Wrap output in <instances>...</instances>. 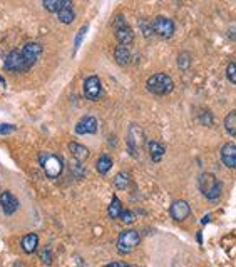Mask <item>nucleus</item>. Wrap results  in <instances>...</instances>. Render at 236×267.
<instances>
[{
    "mask_svg": "<svg viewBox=\"0 0 236 267\" xmlns=\"http://www.w3.org/2000/svg\"><path fill=\"white\" fill-rule=\"evenodd\" d=\"M198 184H200V191L201 194L206 197L208 200L215 202L220 199L221 196V182L216 179V176H213L210 172L201 174L200 179H198Z\"/></svg>",
    "mask_w": 236,
    "mask_h": 267,
    "instance_id": "f257e3e1",
    "label": "nucleus"
},
{
    "mask_svg": "<svg viewBox=\"0 0 236 267\" xmlns=\"http://www.w3.org/2000/svg\"><path fill=\"white\" fill-rule=\"evenodd\" d=\"M146 89L156 95H168L174 90V84L166 73H154L146 82Z\"/></svg>",
    "mask_w": 236,
    "mask_h": 267,
    "instance_id": "f03ea898",
    "label": "nucleus"
},
{
    "mask_svg": "<svg viewBox=\"0 0 236 267\" xmlns=\"http://www.w3.org/2000/svg\"><path fill=\"white\" fill-rule=\"evenodd\" d=\"M113 29H114V35L118 39L119 45H131L134 42V30L129 27V24L126 22L124 15H116V18L113 20Z\"/></svg>",
    "mask_w": 236,
    "mask_h": 267,
    "instance_id": "7ed1b4c3",
    "label": "nucleus"
},
{
    "mask_svg": "<svg viewBox=\"0 0 236 267\" xmlns=\"http://www.w3.org/2000/svg\"><path fill=\"white\" fill-rule=\"evenodd\" d=\"M141 244V236L137 231H134V229H129V231H124L121 232V236L118 237V242H116V246H118V251L121 252V254H129L134 247H137Z\"/></svg>",
    "mask_w": 236,
    "mask_h": 267,
    "instance_id": "20e7f679",
    "label": "nucleus"
},
{
    "mask_svg": "<svg viewBox=\"0 0 236 267\" xmlns=\"http://www.w3.org/2000/svg\"><path fill=\"white\" fill-rule=\"evenodd\" d=\"M40 165L44 167L45 174L47 177L50 179H55L61 176L64 165H62V160L57 157V155H52V154H40Z\"/></svg>",
    "mask_w": 236,
    "mask_h": 267,
    "instance_id": "39448f33",
    "label": "nucleus"
},
{
    "mask_svg": "<svg viewBox=\"0 0 236 267\" xmlns=\"http://www.w3.org/2000/svg\"><path fill=\"white\" fill-rule=\"evenodd\" d=\"M32 66L25 61L20 50H13L5 59V70L8 72H27Z\"/></svg>",
    "mask_w": 236,
    "mask_h": 267,
    "instance_id": "423d86ee",
    "label": "nucleus"
},
{
    "mask_svg": "<svg viewBox=\"0 0 236 267\" xmlns=\"http://www.w3.org/2000/svg\"><path fill=\"white\" fill-rule=\"evenodd\" d=\"M127 144H129V149L134 155H137V152L142 145L146 144V137H144V131L137 126V124H132L129 127V134H127Z\"/></svg>",
    "mask_w": 236,
    "mask_h": 267,
    "instance_id": "0eeeda50",
    "label": "nucleus"
},
{
    "mask_svg": "<svg viewBox=\"0 0 236 267\" xmlns=\"http://www.w3.org/2000/svg\"><path fill=\"white\" fill-rule=\"evenodd\" d=\"M152 30L156 35H159L161 39H171L174 35V22L168 17H156L152 22Z\"/></svg>",
    "mask_w": 236,
    "mask_h": 267,
    "instance_id": "6e6552de",
    "label": "nucleus"
},
{
    "mask_svg": "<svg viewBox=\"0 0 236 267\" xmlns=\"http://www.w3.org/2000/svg\"><path fill=\"white\" fill-rule=\"evenodd\" d=\"M103 94V89H101V82L96 75L87 77L84 80V97L87 100H97Z\"/></svg>",
    "mask_w": 236,
    "mask_h": 267,
    "instance_id": "1a4fd4ad",
    "label": "nucleus"
},
{
    "mask_svg": "<svg viewBox=\"0 0 236 267\" xmlns=\"http://www.w3.org/2000/svg\"><path fill=\"white\" fill-rule=\"evenodd\" d=\"M97 131V119L92 116L82 117L76 126V134L79 135H87V134H96Z\"/></svg>",
    "mask_w": 236,
    "mask_h": 267,
    "instance_id": "9d476101",
    "label": "nucleus"
},
{
    "mask_svg": "<svg viewBox=\"0 0 236 267\" xmlns=\"http://www.w3.org/2000/svg\"><path fill=\"white\" fill-rule=\"evenodd\" d=\"M169 214L174 220L181 222V220H184L189 214H191V207H189L188 202H184V200H176L174 204L171 205Z\"/></svg>",
    "mask_w": 236,
    "mask_h": 267,
    "instance_id": "9b49d317",
    "label": "nucleus"
},
{
    "mask_svg": "<svg viewBox=\"0 0 236 267\" xmlns=\"http://www.w3.org/2000/svg\"><path fill=\"white\" fill-rule=\"evenodd\" d=\"M20 52L25 57V61L29 62L30 66H34L37 62V59L40 57V54H42V45L37 44V42H29L24 45V49H22Z\"/></svg>",
    "mask_w": 236,
    "mask_h": 267,
    "instance_id": "f8f14e48",
    "label": "nucleus"
},
{
    "mask_svg": "<svg viewBox=\"0 0 236 267\" xmlns=\"http://www.w3.org/2000/svg\"><path fill=\"white\" fill-rule=\"evenodd\" d=\"M0 205H2L3 212H5L7 215H12L18 209V200L12 192L5 191L2 196H0Z\"/></svg>",
    "mask_w": 236,
    "mask_h": 267,
    "instance_id": "ddd939ff",
    "label": "nucleus"
},
{
    "mask_svg": "<svg viewBox=\"0 0 236 267\" xmlns=\"http://www.w3.org/2000/svg\"><path fill=\"white\" fill-rule=\"evenodd\" d=\"M57 15H59V20H61L62 24H66V25L72 24L74 18H76L72 0H62V5H61V8H59Z\"/></svg>",
    "mask_w": 236,
    "mask_h": 267,
    "instance_id": "4468645a",
    "label": "nucleus"
},
{
    "mask_svg": "<svg viewBox=\"0 0 236 267\" xmlns=\"http://www.w3.org/2000/svg\"><path fill=\"white\" fill-rule=\"evenodd\" d=\"M221 160L226 167L236 169V144H225L221 147Z\"/></svg>",
    "mask_w": 236,
    "mask_h": 267,
    "instance_id": "2eb2a0df",
    "label": "nucleus"
},
{
    "mask_svg": "<svg viewBox=\"0 0 236 267\" xmlns=\"http://www.w3.org/2000/svg\"><path fill=\"white\" fill-rule=\"evenodd\" d=\"M69 150H71L72 157L79 160V162H82V160H86L89 157V150H87V147H84L82 144H77V142H69Z\"/></svg>",
    "mask_w": 236,
    "mask_h": 267,
    "instance_id": "dca6fc26",
    "label": "nucleus"
},
{
    "mask_svg": "<svg viewBox=\"0 0 236 267\" xmlns=\"http://www.w3.org/2000/svg\"><path fill=\"white\" fill-rule=\"evenodd\" d=\"M147 150H149V155H151L152 162H161V159H163V155L166 152L164 147L161 145L159 142H156V140L147 142Z\"/></svg>",
    "mask_w": 236,
    "mask_h": 267,
    "instance_id": "f3484780",
    "label": "nucleus"
},
{
    "mask_svg": "<svg viewBox=\"0 0 236 267\" xmlns=\"http://www.w3.org/2000/svg\"><path fill=\"white\" fill-rule=\"evenodd\" d=\"M114 59L119 66H127L131 62V52H129L127 45H118L114 49Z\"/></svg>",
    "mask_w": 236,
    "mask_h": 267,
    "instance_id": "a211bd4d",
    "label": "nucleus"
},
{
    "mask_svg": "<svg viewBox=\"0 0 236 267\" xmlns=\"http://www.w3.org/2000/svg\"><path fill=\"white\" fill-rule=\"evenodd\" d=\"M37 246H39V236L37 234H27V236L22 239V249H24L27 254H32Z\"/></svg>",
    "mask_w": 236,
    "mask_h": 267,
    "instance_id": "6ab92c4d",
    "label": "nucleus"
},
{
    "mask_svg": "<svg viewBox=\"0 0 236 267\" xmlns=\"http://www.w3.org/2000/svg\"><path fill=\"white\" fill-rule=\"evenodd\" d=\"M113 184L118 191H126L129 187V184H131V177H129V174H126V172H119V174H116Z\"/></svg>",
    "mask_w": 236,
    "mask_h": 267,
    "instance_id": "aec40b11",
    "label": "nucleus"
},
{
    "mask_svg": "<svg viewBox=\"0 0 236 267\" xmlns=\"http://www.w3.org/2000/svg\"><path fill=\"white\" fill-rule=\"evenodd\" d=\"M108 214H109L111 219L121 217V214H122V205H121V200H119L118 196L113 197V202H111V205L108 207Z\"/></svg>",
    "mask_w": 236,
    "mask_h": 267,
    "instance_id": "412c9836",
    "label": "nucleus"
},
{
    "mask_svg": "<svg viewBox=\"0 0 236 267\" xmlns=\"http://www.w3.org/2000/svg\"><path fill=\"white\" fill-rule=\"evenodd\" d=\"M111 167H113V159L109 157V155H101L99 160L96 162V169H97V172L99 174H108Z\"/></svg>",
    "mask_w": 236,
    "mask_h": 267,
    "instance_id": "4be33fe9",
    "label": "nucleus"
},
{
    "mask_svg": "<svg viewBox=\"0 0 236 267\" xmlns=\"http://www.w3.org/2000/svg\"><path fill=\"white\" fill-rule=\"evenodd\" d=\"M225 129H226V132H228L230 135L236 137V109L231 110L228 116L225 117Z\"/></svg>",
    "mask_w": 236,
    "mask_h": 267,
    "instance_id": "5701e85b",
    "label": "nucleus"
},
{
    "mask_svg": "<svg viewBox=\"0 0 236 267\" xmlns=\"http://www.w3.org/2000/svg\"><path fill=\"white\" fill-rule=\"evenodd\" d=\"M45 10L50 12V13H57L59 8L62 5V0H42Z\"/></svg>",
    "mask_w": 236,
    "mask_h": 267,
    "instance_id": "b1692460",
    "label": "nucleus"
},
{
    "mask_svg": "<svg viewBox=\"0 0 236 267\" xmlns=\"http://www.w3.org/2000/svg\"><path fill=\"white\" fill-rule=\"evenodd\" d=\"M178 66L181 70H186V68H189V66H191V57H189L188 52H181L178 57Z\"/></svg>",
    "mask_w": 236,
    "mask_h": 267,
    "instance_id": "393cba45",
    "label": "nucleus"
},
{
    "mask_svg": "<svg viewBox=\"0 0 236 267\" xmlns=\"http://www.w3.org/2000/svg\"><path fill=\"white\" fill-rule=\"evenodd\" d=\"M226 79L236 85V62H230L226 66Z\"/></svg>",
    "mask_w": 236,
    "mask_h": 267,
    "instance_id": "a878e982",
    "label": "nucleus"
},
{
    "mask_svg": "<svg viewBox=\"0 0 236 267\" xmlns=\"http://www.w3.org/2000/svg\"><path fill=\"white\" fill-rule=\"evenodd\" d=\"M139 24H141L142 34H144V37H146V39H149V37H152V35H154V30H152V25H151V24H147L146 20H141Z\"/></svg>",
    "mask_w": 236,
    "mask_h": 267,
    "instance_id": "bb28decb",
    "label": "nucleus"
},
{
    "mask_svg": "<svg viewBox=\"0 0 236 267\" xmlns=\"http://www.w3.org/2000/svg\"><path fill=\"white\" fill-rule=\"evenodd\" d=\"M13 131H15V126L12 124H0V135H8Z\"/></svg>",
    "mask_w": 236,
    "mask_h": 267,
    "instance_id": "cd10ccee",
    "label": "nucleus"
},
{
    "mask_svg": "<svg viewBox=\"0 0 236 267\" xmlns=\"http://www.w3.org/2000/svg\"><path fill=\"white\" fill-rule=\"evenodd\" d=\"M86 32H87V25H84V27H82V30H81V32H79V34H77V37H76V44H74V50H77V49H79V44L82 42V37H84V34H86Z\"/></svg>",
    "mask_w": 236,
    "mask_h": 267,
    "instance_id": "c85d7f7f",
    "label": "nucleus"
},
{
    "mask_svg": "<svg viewBox=\"0 0 236 267\" xmlns=\"http://www.w3.org/2000/svg\"><path fill=\"white\" fill-rule=\"evenodd\" d=\"M121 219L124 220V222H132L134 220V214L132 212H129V210H122V214H121Z\"/></svg>",
    "mask_w": 236,
    "mask_h": 267,
    "instance_id": "c756f323",
    "label": "nucleus"
},
{
    "mask_svg": "<svg viewBox=\"0 0 236 267\" xmlns=\"http://www.w3.org/2000/svg\"><path fill=\"white\" fill-rule=\"evenodd\" d=\"M104 267H137L134 264H127V262H111V264L104 266Z\"/></svg>",
    "mask_w": 236,
    "mask_h": 267,
    "instance_id": "7c9ffc66",
    "label": "nucleus"
},
{
    "mask_svg": "<svg viewBox=\"0 0 236 267\" xmlns=\"http://www.w3.org/2000/svg\"><path fill=\"white\" fill-rule=\"evenodd\" d=\"M40 256H42V259H44L45 264H50V262H52V259H50V249H49V247H45Z\"/></svg>",
    "mask_w": 236,
    "mask_h": 267,
    "instance_id": "2f4dec72",
    "label": "nucleus"
},
{
    "mask_svg": "<svg viewBox=\"0 0 236 267\" xmlns=\"http://www.w3.org/2000/svg\"><path fill=\"white\" fill-rule=\"evenodd\" d=\"M230 37L231 39H236V27H233V30L230 32Z\"/></svg>",
    "mask_w": 236,
    "mask_h": 267,
    "instance_id": "473e14b6",
    "label": "nucleus"
},
{
    "mask_svg": "<svg viewBox=\"0 0 236 267\" xmlns=\"http://www.w3.org/2000/svg\"><path fill=\"white\" fill-rule=\"evenodd\" d=\"M0 82H2V84H5V80H3V77L0 75Z\"/></svg>",
    "mask_w": 236,
    "mask_h": 267,
    "instance_id": "72a5a7b5",
    "label": "nucleus"
}]
</instances>
